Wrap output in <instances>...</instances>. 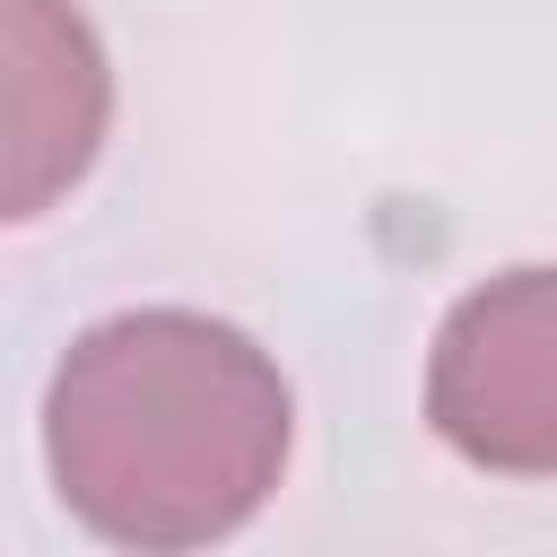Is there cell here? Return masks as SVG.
Wrapping results in <instances>:
<instances>
[{
  "label": "cell",
  "mask_w": 557,
  "mask_h": 557,
  "mask_svg": "<svg viewBox=\"0 0 557 557\" xmlns=\"http://www.w3.org/2000/svg\"><path fill=\"white\" fill-rule=\"evenodd\" d=\"M296 444L278 357L191 305L78 331L44 392L52 496L113 548H209L244 531Z\"/></svg>",
  "instance_id": "cell-1"
},
{
  "label": "cell",
  "mask_w": 557,
  "mask_h": 557,
  "mask_svg": "<svg viewBox=\"0 0 557 557\" xmlns=\"http://www.w3.org/2000/svg\"><path fill=\"white\" fill-rule=\"evenodd\" d=\"M426 418L470 470L557 479V270H505L444 313Z\"/></svg>",
  "instance_id": "cell-2"
},
{
  "label": "cell",
  "mask_w": 557,
  "mask_h": 557,
  "mask_svg": "<svg viewBox=\"0 0 557 557\" xmlns=\"http://www.w3.org/2000/svg\"><path fill=\"white\" fill-rule=\"evenodd\" d=\"M113 131V61L78 0H0V226L61 209Z\"/></svg>",
  "instance_id": "cell-3"
}]
</instances>
